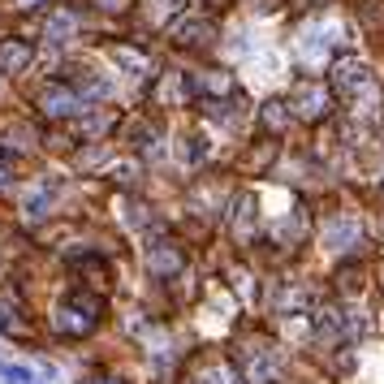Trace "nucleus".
Masks as SVG:
<instances>
[{"instance_id": "nucleus-1", "label": "nucleus", "mask_w": 384, "mask_h": 384, "mask_svg": "<svg viewBox=\"0 0 384 384\" xmlns=\"http://www.w3.org/2000/svg\"><path fill=\"white\" fill-rule=\"evenodd\" d=\"M363 229H358V216H333V221H324V246L328 251H350L358 246Z\"/></svg>"}, {"instance_id": "nucleus-2", "label": "nucleus", "mask_w": 384, "mask_h": 384, "mask_svg": "<svg viewBox=\"0 0 384 384\" xmlns=\"http://www.w3.org/2000/svg\"><path fill=\"white\" fill-rule=\"evenodd\" d=\"M0 380H5V384H48L52 371H48V367H26V363L0 358Z\"/></svg>"}, {"instance_id": "nucleus-3", "label": "nucleus", "mask_w": 384, "mask_h": 384, "mask_svg": "<svg viewBox=\"0 0 384 384\" xmlns=\"http://www.w3.org/2000/svg\"><path fill=\"white\" fill-rule=\"evenodd\" d=\"M328 48H333L328 31H324V26H315V31H307V35H302V43H298V57H302L307 65H319V61L328 57Z\"/></svg>"}, {"instance_id": "nucleus-4", "label": "nucleus", "mask_w": 384, "mask_h": 384, "mask_svg": "<svg viewBox=\"0 0 384 384\" xmlns=\"http://www.w3.org/2000/svg\"><path fill=\"white\" fill-rule=\"evenodd\" d=\"M333 87H337L341 95L363 91V87H367V65H358V61H341V65H337V74H333Z\"/></svg>"}, {"instance_id": "nucleus-5", "label": "nucleus", "mask_w": 384, "mask_h": 384, "mask_svg": "<svg viewBox=\"0 0 384 384\" xmlns=\"http://www.w3.org/2000/svg\"><path fill=\"white\" fill-rule=\"evenodd\" d=\"M43 108L52 117H65V113H74L78 108V99L70 95V91H61V87H52V91H43Z\"/></svg>"}, {"instance_id": "nucleus-6", "label": "nucleus", "mask_w": 384, "mask_h": 384, "mask_svg": "<svg viewBox=\"0 0 384 384\" xmlns=\"http://www.w3.org/2000/svg\"><path fill=\"white\" fill-rule=\"evenodd\" d=\"M26 61H31L26 43H0V70H22Z\"/></svg>"}, {"instance_id": "nucleus-7", "label": "nucleus", "mask_w": 384, "mask_h": 384, "mask_svg": "<svg viewBox=\"0 0 384 384\" xmlns=\"http://www.w3.org/2000/svg\"><path fill=\"white\" fill-rule=\"evenodd\" d=\"M52 199H57V186L43 182V186H35V190L26 194V212H31V216H43V212L52 207Z\"/></svg>"}, {"instance_id": "nucleus-8", "label": "nucleus", "mask_w": 384, "mask_h": 384, "mask_svg": "<svg viewBox=\"0 0 384 384\" xmlns=\"http://www.w3.org/2000/svg\"><path fill=\"white\" fill-rule=\"evenodd\" d=\"M298 104H302V113H311V117H315L319 108H324V95H319L315 87H302V91H298Z\"/></svg>"}, {"instance_id": "nucleus-9", "label": "nucleus", "mask_w": 384, "mask_h": 384, "mask_svg": "<svg viewBox=\"0 0 384 384\" xmlns=\"http://www.w3.org/2000/svg\"><path fill=\"white\" fill-rule=\"evenodd\" d=\"M147 263H151L155 272H169V268H177V251H151Z\"/></svg>"}, {"instance_id": "nucleus-10", "label": "nucleus", "mask_w": 384, "mask_h": 384, "mask_svg": "<svg viewBox=\"0 0 384 384\" xmlns=\"http://www.w3.org/2000/svg\"><path fill=\"white\" fill-rule=\"evenodd\" d=\"M207 384H234V375L225 367H216V371H207Z\"/></svg>"}, {"instance_id": "nucleus-11", "label": "nucleus", "mask_w": 384, "mask_h": 384, "mask_svg": "<svg viewBox=\"0 0 384 384\" xmlns=\"http://www.w3.org/2000/svg\"><path fill=\"white\" fill-rule=\"evenodd\" d=\"M285 113H281V104H268V126H281Z\"/></svg>"}, {"instance_id": "nucleus-12", "label": "nucleus", "mask_w": 384, "mask_h": 384, "mask_svg": "<svg viewBox=\"0 0 384 384\" xmlns=\"http://www.w3.org/2000/svg\"><path fill=\"white\" fill-rule=\"evenodd\" d=\"M95 384H121V380H95Z\"/></svg>"}, {"instance_id": "nucleus-13", "label": "nucleus", "mask_w": 384, "mask_h": 384, "mask_svg": "<svg viewBox=\"0 0 384 384\" xmlns=\"http://www.w3.org/2000/svg\"><path fill=\"white\" fill-rule=\"evenodd\" d=\"M22 5H43V0H22Z\"/></svg>"}]
</instances>
